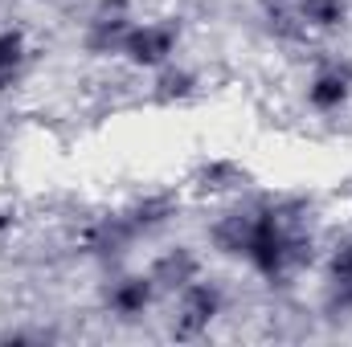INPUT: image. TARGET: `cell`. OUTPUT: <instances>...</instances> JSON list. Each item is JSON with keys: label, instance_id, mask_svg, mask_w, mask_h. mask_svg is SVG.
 <instances>
[{"label": "cell", "instance_id": "30bf717a", "mask_svg": "<svg viewBox=\"0 0 352 347\" xmlns=\"http://www.w3.org/2000/svg\"><path fill=\"white\" fill-rule=\"evenodd\" d=\"M119 208L127 213V221H131V229L140 233V241L148 246V241L164 237L176 225V217H180V208H184V196H180L176 188H148V192L123 200Z\"/></svg>", "mask_w": 352, "mask_h": 347}, {"label": "cell", "instance_id": "3957f363", "mask_svg": "<svg viewBox=\"0 0 352 347\" xmlns=\"http://www.w3.org/2000/svg\"><path fill=\"white\" fill-rule=\"evenodd\" d=\"M299 102L320 123H336L352 115V53H340V49L311 53L307 74L299 82Z\"/></svg>", "mask_w": 352, "mask_h": 347}, {"label": "cell", "instance_id": "9c48e42d", "mask_svg": "<svg viewBox=\"0 0 352 347\" xmlns=\"http://www.w3.org/2000/svg\"><path fill=\"white\" fill-rule=\"evenodd\" d=\"M246 188H254V172L250 164H242L238 156L230 152H213V156H201L192 168H188V192L192 196H205V200H234L242 196Z\"/></svg>", "mask_w": 352, "mask_h": 347}, {"label": "cell", "instance_id": "6da1fadb", "mask_svg": "<svg viewBox=\"0 0 352 347\" xmlns=\"http://www.w3.org/2000/svg\"><path fill=\"white\" fill-rule=\"evenodd\" d=\"M205 250L246 270L266 290H291L324 254L320 204L307 192L246 188L242 196L221 200V208L209 217Z\"/></svg>", "mask_w": 352, "mask_h": 347}, {"label": "cell", "instance_id": "4fadbf2b", "mask_svg": "<svg viewBox=\"0 0 352 347\" xmlns=\"http://www.w3.org/2000/svg\"><path fill=\"white\" fill-rule=\"evenodd\" d=\"M295 21L307 45H328L352 29V0H295Z\"/></svg>", "mask_w": 352, "mask_h": 347}, {"label": "cell", "instance_id": "8fae6325", "mask_svg": "<svg viewBox=\"0 0 352 347\" xmlns=\"http://www.w3.org/2000/svg\"><path fill=\"white\" fill-rule=\"evenodd\" d=\"M205 94V74L197 66H188L184 58L168 62L164 70L148 74V102L156 110H184Z\"/></svg>", "mask_w": 352, "mask_h": 347}, {"label": "cell", "instance_id": "7a4b0ae2", "mask_svg": "<svg viewBox=\"0 0 352 347\" xmlns=\"http://www.w3.org/2000/svg\"><path fill=\"white\" fill-rule=\"evenodd\" d=\"M164 311H168V335L197 344V339H209L217 323L230 315V290L221 278L205 270L201 278H192L188 286H180L176 294L164 298Z\"/></svg>", "mask_w": 352, "mask_h": 347}, {"label": "cell", "instance_id": "5bb4252c", "mask_svg": "<svg viewBox=\"0 0 352 347\" xmlns=\"http://www.w3.org/2000/svg\"><path fill=\"white\" fill-rule=\"evenodd\" d=\"M33 58H37V45H33L29 29L12 25V21H0V98H8L12 90H21L29 82Z\"/></svg>", "mask_w": 352, "mask_h": 347}, {"label": "cell", "instance_id": "9a60e30c", "mask_svg": "<svg viewBox=\"0 0 352 347\" xmlns=\"http://www.w3.org/2000/svg\"><path fill=\"white\" fill-rule=\"evenodd\" d=\"M254 12H258V29H263V37L270 45L291 49V53L311 49L299 21H295V0H254Z\"/></svg>", "mask_w": 352, "mask_h": 347}, {"label": "cell", "instance_id": "277c9868", "mask_svg": "<svg viewBox=\"0 0 352 347\" xmlns=\"http://www.w3.org/2000/svg\"><path fill=\"white\" fill-rule=\"evenodd\" d=\"M184 49V21L173 12H156V16H140L119 49V66L148 78L156 70H164L168 62L180 58Z\"/></svg>", "mask_w": 352, "mask_h": 347}, {"label": "cell", "instance_id": "7c38bea8", "mask_svg": "<svg viewBox=\"0 0 352 347\" xmlns=\"http://www.w3.org/2000/svg\"><path fill=\"white\" fill-rule=\"evenodd\" d=\"M144 270L152 274V282H156L160 294L168 298L180 286H188L192 278H201V274L209 270V261H205V254H201L197 246H188V241H168V246H160V250L148 258Z\"/></svg>", "mask_w": 352, "mask_h": 347}, {"label": "cell", "instance_id": "8992f818", "mask_svg": "<svg viewBox=\"0 0 352 347\" xmlns=\"http://www.w3.org/2000/svg\"><path fill=\"white\" fill-rule=\"evenodd\" d=\"M135 246H144V241H140V233L131 229V221H127V213L119 204L87 217L74 229V254L94 261V265H111L115 270V265H123L135 254Z\"/></svg>", "mask_w": 352, "mask_h": 347}, {"label": "cell", "instance_id": "52a82bcc", "mask_svg": "<svg viewBox=\"0 0 352 347\" xmlns=\"http://www.w3.org/2000/svg\"><path fill=\"white\" fill-rule=\"evenodd\" d=\"M98 307H102L107 319L131 327V323L152 319L164 307V294H160V286L152 282L148 270H119L115 265L107 274V282L98 286Z\"/></svg>", "mask_w": 352, "mask_h": 347}, {"label": "cell", "instance_id": "ba28073f", "mask_svg": "<svg viewBox=\"0 0 352 347\" xmlns=\"http://www.w3.org/2000/svg\"><path fill=\"white\" fill-rule=\"evenodd\" d=\"M316 270H320V311L328 319H352V229L324 246Z\"/></svg>", "mask_w": 352, "mask_h": 347}, {"label": "cell", "instance_id": "5b68a950", "mask_svg": "<svg viewBox=\"0 0 352 347\" xmlns=\"http://www.w3.org/2000/svg\"><path fill=\"white\" fill-rule=\"evenodd\" d=\"M135 21H140L135 0H90L74 33L78 53L90 62H119V49Z\"/></svg>", "mask_w": 352, "mask_h": 347}]
</instances>
